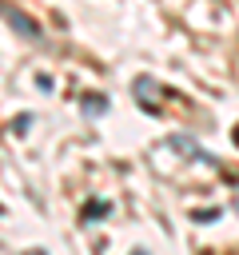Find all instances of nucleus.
Masks as SVG:
<instances>
[{
  "label": "nucleus",
  "instance_id": "nucleus-2",
  "mask_svg": "<svg viewBox=\"0 0 239 255\" xmlns=\"http://www.w3.org/2000/svg\"><path fill=\"white\" fill-rule=\"evenodd\" d=\"M135 100H139V104H147V112H155V108H159L155 84H151V80H135Z\"/></svg>",
  "mask_w": 239,
  "mask_h": 255
},
{
  "label": "nucleus",
  "instance_id": "nucleus-3",
  "mask_svg": "<svg viewBox=\"0 0 239 255\" xmlns=\"http://www.w3.org/2000/svg\"><path fill=\"white\" fill-rule=\"evenodd\" d=\"M235 211H239V195H235Z\"/></svg>",
  "mask_w": 239,
  "mask_h": 255
},
{
  "label": "nucleus",
  "instance_id": "nucleus-1",
  "mask_svg": "<svg viewBox=\"0 0 239 255\" xmlns=\"http://www.w3.org/2000/svg\"><path fill=\"white\" fill-rule=\"evenodd\" d=\"M0 12H4L8 20H12V28H16L20 36H28V40H40V28H36V24H32V20L24 16V12H16V8H8V4H0Z\"/></svg>",
  "mask_w": 239,
  "mask_h": 255
}]
</instances>
